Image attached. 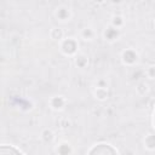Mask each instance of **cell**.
<instances>
[{
    "label": "cell",
    "mask_w": 155,
    "mask_h": 155,
    "mask_svg": "<svg viewBox=\"0 0 155 155\" xmlns=\"http://www.w3.org/2000/svg\"><path fill=\"white\" fill-rule=\"evenodd\" d=\"M75 63H76V65H79L80 68H84V67L87 64V58H86L84 54H80V56L76 57Z\"/></svg>",
    "instance_id": "12"
},
{
    "label": "cell",
    "mask_w": 155,
    "mask_h": 155,
    "mask_svg": "<svg viewBox=\"0 0 155 155\" xmlns=\"http://www.w3.org/2000/svg\"><path fill=\"white\" fill-rule=\"evenodd\" d=\"M111 24H113V27H115V28H120L122 24H124V19H122V17H120V16H114L113 17V22H111Z\"/></svg>",
    "instance_id": "13"
},
{
    "label": "cell",
    "mask_w": 155,
    "mask_h": 155,
    "mask_svg": "<svg viewBox=\"0 0 155 155\" xmlns=\"http://www.w3.org/2000/svg\"><path fill=\"white\" fill-rule=\"evenodd\" d=\"M42 139L47 143V142H51L52 139H53V133H52V131H50V130H45L44 132H42Z\"/></svg>",
    "instance_id": "14"
},
{
    "label": "cell",
    "mask_w": 155,
    "mask_h": 155,
    "mask_svg": "<svg viewBox=\"0 0 155 155\" xmlns=\"http://www.w3.org/2000/svg\"><path fill=\"white\" fill-rule=\"evenodd\" d=\"M147 74H148V76H149L150 79H154V78H155V67H154V65L150 67V68L148 69Z\"/></svg>",
    "instance_id": "15"
},
{
    "label": "cell",
    "mask_w": 155,
    "mask_h": 155,
    "mask_svg": "<svg viewBox=\"0 0 155 155\" xmlns=\"http://www.w3.org/2000/svg\"><path fill=\"white\" fill-rule=\"evenodd\" d=\"M94 1H96V2H98V4H102V2H104L105 0H94Z\"/></svg>",
    "instance_id": "16"
},
{
    "label": "cell",
    "mask_w": 155,
    "mask_h": 155,
    "mask_svg": "<svg viewBox=\"0 0 155 155\" xmlns=\"http://www.w3.org/2000/svg\"><path fill=\"white\" fill-rule=\"evenodd\" d=\"M117 36H119V29L115 28V27H113V25L109 27V28H107L105 31H104V38H105V40L114 41L115 39H117Z\"/></svg>",
    "instance_id": "4"
},
{
    "label": "cell",
    "mask_w": 155,
    "mask_h": 155,
    "mask_svg": "<svg viewBox=\"0 0 155 155\" xmlns=\"http://www.w3.org/2000/svg\"><path fill=\"white\" fill-rule=\"evenodd\" d=\"M50 35L53 40H61L63 38V30L61 28H52Z\"/></svg>",
    "instance_id": "8"
},
{
    "label": "cell",
    "mask_w": 155,
    "mask_h": 155,
    "mask_svg": "<svg viewBox=\"0 0 155 155\" xmlns=\"http://www.w3.org/2000/svg\"><path fill=\"white\" fill-rule=\"evenodd\" d=\"M81 35H82V38L85 40H92L93 36H94V31L91 28H85V29H82Z\"/></svg>",
    "instance_id": "10"
},
{
    "label": "cell",
    "mask_w": 155,
    "mask_h": 155,
    "mask_svg": "<svg viewBox=\"0 0 155 155\" xmlns=\"http://www.w3.org/2000/svg\"><path fill=\"white\" fill-rule=\"evenodd\" d=\"M56 16H57V18H59V19H62V21H65V19H68V18L70 17V11H69L68 7L62 6V7L57 8Z\"/></svg>",
    "instance_id": "6"
},
{
    "label": "cell",
    "mask_w": 155,
    "mask_h": 155,
    "mask_svg": "<svg viewBox=\"0 0 155 155\" xmlns=\"http://www.w3.org/2000/svg\"><path fill=\"white\" fill-rule=\"evenodd\" d=\"M103 145H104V147H107L108 144H103ZM101 147H102V144H98L96 148L91 149L88 153H90V154H93V153H97V154H99V153H102V154H107V153H117V150H116V149H114V148H111L110 145H109L107 149H105V148H104V149H101Z\"/></svg>",
    "instance_id": "5"
},
{
    "label": "cell",
    "mask_w": 155,
    "mask_h": 155,
    "mask_svg": "<svg viewBox=\"0 0 155 155\" xmlns=\"http://www.w3.org/2000/svg\"><path fill=\"white\" fill-rule=\"evenodd\" d=\"M94 93H96V97L98 99H102V101L108 97V92H107V88L105 87H98Z\"/></svg>",
    "instance_id": "9"
},
{
    "label": "cell",
    "mask_w": 155,
    "mask_h": 155,
    "mask_svg": "<svg viewBox=\"0 0 155 155\" xmlns=\"http://www.w3.org/2000/svg\"><path fill=\"white\" fill-rule=\"evenodd\" d=\"M0 154H1V155H7V154H22V151L18 150V149H15V148H12V147H8V145H5V144H4V145L1 147Z\"/></svg>",
    "instance_id": "7"
},
{
    "label": "cell",
    "mask_w": 155,
    "mask_h": 155,
    "mask_svg": "<svg viewBox=\"0 0 155 155\" xmlns=\"http://www.w3.org/2000/svg\"><path fill=\"white\" fill-rule=\"evenodd\" d=\"M145 145L149 149H154L155 148V136H153V134L147 136V138H145Z\"/></svg>",
    "instance_id": "11"
},
{
    "label": "cell",
    "mask_w": 155,
    "mask_h": 155,
    "mask_svg": "<svg viewBox=\"0 0 155 155\" xmlns=\"http://www.w3.org/2000/svg\"><path fill=\"white\" fill-rule=\"evenodd\" d=\"M137 58H138V54L133 50H126L122 52V61L125 64H133L136 63Z\"/></svg>",
    "instance_id": "2"
},
{
    "label": "cell",
    "mask_w": 155,
    "mask_h": 155,
    "mask_svg": "<svg viewBox=\"0 0 155 155\" xmlns=\"http://www.w3.org/2000/svg\"><path fill=\"white\" fill-rule=\"evenodd\" d=\"M61 48L65 54H74L78 50V42L73 38L65 39V40H63V42L61 45Z\"/></svg>",
    "instance_id": "1"
},
{
    "label": "cell",
    "mask_w": 155,
    "mask_h": 155,
    "mask_svg": "<svg viewBox=\"0 0 155 155\" xmlns=\"http://www.w3.org/2000/svg\"><path fill=\"white\" fill-rule=\"evenodd\" d=\"M50 104H51V107H52L54 110H61V109H63L64 105H65V99H64V97H62V96H56V97L51 98Z\"/></svg>",
    "instance_id": "3"
}]
</instances>
